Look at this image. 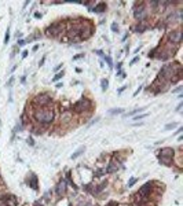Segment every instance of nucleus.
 Segmentation results:
<instances>
[{"label": "nucleus", "instance_id": "20", "mask_svg": "<svg viewBox=\"0 0 183 206\" xmlns=\"http://www.w3.org/2000/svg\"><path fill=\"white\" fill-rule=\"evenodd\" d=\"M62 76H64V73H58V74H56L55 77H54V81H56V80H59L61 77H62Z\"/></svg>", "mask_w": 183, "mask_h": 206}, {"label": "nucleus", "instance_id": "29", "mask_svg": "<svg viewBox=\"0 0 183 206\" xmlns=\"http://www.w3.org/2000/svg\"><path fill=\"white\" fill-rule=\"evenodd\" d=\"M86 206H91V205H86Z\"/></svg>", "mask_w": 183, "mask_h": 206}, {"label": "nucleus", "instance_id": "23", "mask_svg": "<svg viewBox=\"0 0 183 206\" xmlns=\"http://www.w3.org/2000/svg\"><path fill=\"white\" fill-rule=\"evenodd\" d=\"M146 116H147V114H142V116H138V117H135L134 120H142V118H145Z\"/></svg>", "mask_w": 183, "mask_h": 206}, {"label": "nucleus", "instance_id": "26", "mask_svg": "<svg viewBox=\"0 0 183 206\" xmlns=\"http://www.w3.org/2000/svg\"><path fill=\"white\" fill-rule=\"evenodd\" d=\"M34 17H36V18H40V17H41V14H40V13H36V14H34Z\"/></svg>", "mask_w": 183, "mask_h": 206}, {"label": "nucleus", "instance_id": "13", "mask_svg": "<svg viewBox=\"0 0 183 206\" xmlns=\"http://www.w3.org/2000/svg\"><path fill=\"white\" fill-rule=\"evenodd\" d=\"M86 150V147H84V146H83V147H80L79 150L76 151V153H74V154H73L72 155V158L74 159V158H77V157H79V155H81V154H83V151Z\"/></svg>", "mask_w": 183, "mask_h": 206}, {"label": "nucleus", "instance_id": "11", "mask_svg": "<svg viewBox=\"0 0 183 206\" xmlns=\"http://www.w3.org/2000/svg\"><path fill=\"white\" fill-rule=\"evenodd\" d=\"M105 10H106V3L101 1V3H98L95 7H94V10H92V11H95V13H103Z\"/></svg>", "mask_w": 183, "mask_h": 206}, {"label": "nucleus", "instance_id": "15", "mask_svg": "<svg viewBox=\"0 0 183 206\" xmlns=\"http://www.w3.org/2000/svg\"><path fill=\"white\" fill-rule=\"evenodd\" d=\"M176 127L175 122H172V124H168V125H165V129H174V128Z\"/></svg>", "mask_w": 183, "mask_h": 206}, {"label": "nucleus", "instance_id": "21", "mask_svg": "<svg viewBox=\"0 0 183 206\" xmlns=\"http://www.w3.org/2000/svg\"><path fill=\"white\" fill-rule=\"evenodd\" d=\"M111 29H113V32H117V30H119V26H117L116 24H113L111 25Z\"/></svg>", "mask_w": 183, "mask_h": 206}, {"label": "nucleus", "instance_id": "8", "mask_svg": "<svg viewBox=\"0 0 183 206\" xmlns=\"http://www.w3.org/2000/svg\"><path fill=\"white\" fill-rule=\"evenodd\" d=\"M169 40L175 44H179L180 40H182V32L180 30H174V32L169 33Z\"/></svg>", "mask_w": 183, "mask_h": 206}, {"label": "nucleus", "instance_id": "2", "mask_svg": "<svg viewBox=\"0 0 183 206\" xmlns=\"http://www.w3.org/2000/svg\"><path fill=\"white\" fill-rule=\"evenodd\" d=\"M91 104H92V103H91V100H90V99H87V98H83V99H80L79 102L73 106V109H74V111H77V113H83V111L91 109Z\"/></svg>", "mask_w": 183, "mask_h": 206}, {"label": "nucleus", "instance_id": "28", "mask_svg": "<svg viewBox=\"0 0 183 206\" xmlns=\"http://www.w3.org/2000/svg\"><path fill=\"white\" fill-rule=\"evenodd\" d=\"M36 206H43V205H40V203H39V202H37V203H36Z\"/></svg>", "mask_w": 183, "mask_h": 206}, {"label": "nucleus", "instance_id": "4", "mask_svg": "<svg viewBox=\"0 0 183 206\" xmlns=\"http://www.w3.org/2000/svg\"><path fill=\"white\" fill-rule=\"evenodd\" d=\"M134 15H135L136 19H143L145 17H146V8H145V4L143 3H136L135 6V11H134Z\"/></svg>", "mask_w": 183, "mask_h": 206}, {"label": "nucleus", "instance_id": "18", "mask_svg": "<svg viewBox=\"0 0 183 206\" xmlns=\"http://www.w3.org/2000/svg\"><path fill=\"white\" fill-rule=\"evenodd\" d=\"M8 40H10V33H8V30H7V33H6V36H4V43H6V44L8 43Z\"/></svg>", "mask_w": 183, "mask_h": 206}, {"label": "nucleus", "instance_id": "14", "mask_svg": "<svg viewBox=\"0 0 183 206\" xmlns=\"http://www.w3.org/2000/svg\"><path fill=\"white\" fill-rule=\"evenodd\" d=\"M101 84H102V91H106L107 89V85H109V83H107V80H102L101 81Z\"/></svg>", "mask_w": 183, "mask_h": 206}, {"label": "nucleus", "instance_id": "25", "mask_svg": "<svg viewBox=\"0 0 183 206\" xmlns=\"http://www.w3.org/2000/svg\"><path fill=\"white\" fill-rule=\"evenodd\" d=\"M24 44H25L24 40H19V41H18V46H24Z\"/></svg>", "mask_w": 183, "mask_h": 206}, {"label": "nucleus", "instance_id": "1", "mask_svg": "<svg viewBox=\"0 0 183 206\" xmlns=\"http://www.w3.org/2000/svg\"><path fill=\"white\" fill-rule=\"evenodd\" d=\"M34 118L41 124H48L54 120V111L50 109H39L34 111Z\"/></svg>", "mask_w": 183, "mask_h": 206}, {"label": "nucleus", "instance_id": "30", "mask_svg": "<svg viewBox=\"0 0 183 206\" xmlns=\"http://www.w3.org/2000/svg\"><path fill=\"white\" fill-rule=\"evenodd\" d=\"M69 206H72V205H69Z\"/></svg>", "mask_w": 183, "mask_h": 206}, {"label": "nucleus", "instance_id": "3", "mask_svg": "<svg viewBox=\"0 0 183 206\" xmlns=\"http://www.w3.org/2000/svg\"><path fill=\"white\" fill-rule=\"evenodd\" d=\"M160 161L162 162V164H165V165H169V162H171V158H172V155H174V150L172 149H162V150H160Z\"/></svg>", "mask_w": 183, "mask_h": 206}, {"label": "nucleus", "instance_id": "19", "mask_svg": "<svg viewBox=\"0 0 183 206\" xmlns=\"http://www.w3.org/2000/svg\"><path fill=\"white\" fill-rule=\"evenodd\" d=\"M143 109H136V110L131 111V113H128V116H132V114H136V113H139V111H142Z\"/></svg>", "mask_w": 183, "mask_h": 206}, {"label": "nucleus", "instance_id": "5", "mask_svg": "<svg viewBox=\"0 0 183 206\" xmlns=\"http://www.w3.org/2000/svg\"><path fill=\"white\" fill-rule=\"evenodd\" d=\"M50 102H51V98H50V95H47V94H40V95H37L34 98V103H36V104H40V106H46V104H48Z\"/></svg>", "mask_w": 183, "mask_h": 206}, {"label": "nucleus", "instance_id": "10", "mask_svg": "<svg viewBox=\"0 0 183 206\" xmlns=\"http://www.w3.org/2000/svg\"><path fill=\"white\" fill-rule=\"evenodd\" d=\"M65 191H66V182L62 180V182H59V184L56 186V194H58V195H64Z\"/></svg>", "mask_w": 183, "mask_h": 206}, {"label": "nucleus", "instance_id": "16", "mask_svg": "<svg viewBox=\"0 0 183 206\" xmlns=\"http://www.w3.org/2000/svg\"><path fill=\"white\" fill-rule=\"evenodd\" d=\"M135 183H136V179H135V177H132V179L129 180V183H128V187H131V186H134Z\"/></svg>", "mask_w": 183, "mask_h": 206}, {"label": "nucleus", "instance_id": "27", "mask_svg": "<svg viewBox=\"0 0 183 206\" xmlns=\"http://www.w3.org/2000/svg\"><path fill=\"white\" fill-rule=\"evenodd\" d=\"M28 54H29V52H28V51H24V54H22V56H24V58H25V56L28 55Z\"/></svg>", "mask_w": 183, "mask_h": 206}, {"label": "nucleus", "instance_id": "7", "mask_svg": "<svg viewBox=\"0 0 183 206\" xmlns=\"http://www.w3.org/2000/svg\"><path fill=\"white\" fill-rule=\"evenodd\" d=\"M1 202L4 203V206H17V198L14 195H3Z\"/></svg>", "mask_w": 183, "mask_h": 206}, {"label": "nucleus", "instance_id": "24", "mask_svg": "<svg viewBox=\"0 0 183 206\" xmlns=\"http://www.w3.org/2000/svg\"><path fill=\"white\" fill-rule=\"evenodd\" d=\"M138 61H139V56H136V58H134V59L131 61V65H134L135 62H138Z\"/></svg>", "mask_w": 183, "mask_h": 206}, {"label": "nucleus", "instance_id": "22", "mask_svg": "<svg viewBox=\"0 0 183 206\" xmlns=\"http://www.w3.org/2000/svg\"><path fill=\"white\" fill-rule=\"evenodd\" d=\"M105 59H106V62H107V65H109V66L111 67V59H110V58H109V56H105Z\"/></svg>", "mask_w": 183, "mask_h": 206}, {"label": "nucleus", "instance_id": "6", "mask_svg": "<svg viewBox=\"0 0 183 206\" xmlns=\"http://www.w3.org/2000/svg\"><path fill=\"white\" fill-rule=\"evenodd\" d=\"M61 32H62V24H54L47 29L48 36H56L58 33H61Z\"/></svg>", "mask_w": 183, "mask_h": 206}, {"label": "nucleus", "instance_id": "9", "mask_svg": "<svg viewBox=\"0 0 183 206\" xmlns=\"http://www.w3.org/2000/svg\"><path fill=\"white\" fill-rule=\"evenodd\" d=\"M150 188H151V184L150 183H146L143 187L139 190L138 195H141V198H146V197L149 195V192H150Z\"/></svg>", "mask_w": 183, "mask_h": 206}, {"label": "nucleus", "instance_id": "12", "mask_svg": "<svg viewBox=\"0 0 183 206\" xmlns=\"http://www.w3.org/2000/svg\"><path fill=\"white\" fill-rule=\"evenodd\" d=\"M29 184H30V187H32L33 190L37 188V177H36L34 174H30V182H29Z\"/></svg>", "mask_w": 183, "mask_h": 206}, {"label": "nucleus", "instance_id": "17", "mask_svg": "<svg viewBox=\"0 0 183 206\" xmlns=\"http://www.w3.org/2000/svg\"><path fill=\"white\" fill-rule=\"evenodd\" d=\"M110 113H111V114H120V113H123V109H117V110H111Z\"/></svg>", "mask_w": 183, "mask_h": 206}]
</instances>
